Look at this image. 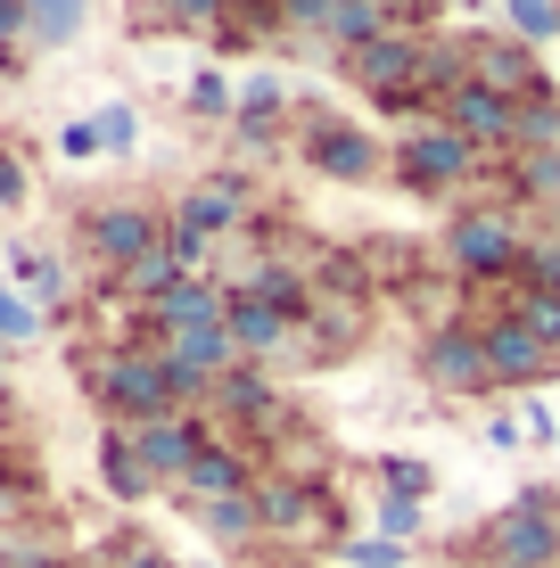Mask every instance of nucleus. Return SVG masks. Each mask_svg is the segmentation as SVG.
I'll return each mask as SVG.
<instances>
[{"label": "nucleus", "mask_w": 560, "mask_h": 568, "mask_svg": "<svg viewBox=\"0 0 560 568\" xmlns=\"http://www.w3.org/2000/svg\"><path fill=\"white\" fill-rule=\"evenodd\" d=\"M388 165H396V182H404V190L437 199V190L478 182V173H487V149H470V141H461V132L446 124V115H420V124L396 141V156H388Z\"/></svg>", "instance_id": "obj_2"}, {"label": "nucleus", "mask_w": 560, "mask_h": 568, "mask_svg": "<svg viewBox=\"0 0 560 568\" xmlns=\"http://www.w3.org/2000/svg\"><path fill=\"white\" fill-rule=\"evenodd\" d=\"M388 26H404L396 0H330V17H322L314 42H322V50H338V58H355V50H371Z\"/></svg>", "instance_id": "obj_17"}, {"label": "nucleus", "mask_w": 560, "mask_h": 568, "mask_svg": "<svg viewBox=\"0 0 560 568\" xmlns=\"http://www.w3.org/2000/svg\"><path fill=\"white\" fill-rule=\"evenodd\" d=\"M413 371H420V387H437V396H487V338H478L470 322H446V329H429L420 338V355H413Z\"/></svg>", "instance_id": "obj_6"}, {"label": "nucleus", "mask_w": 560, "mask_h": 568, "mask_svg": "<svg viewBox=\"0 0 560 568\" xmlns=\"http://www.w3.org/2000/svg\"><path fill=\"white\" fill-rule=\"evenodd\" d=\"M91 0H26V50H67L83 33Z\"/></svg>", "instance_id": "obj_21"}, {"label": "nucleus", "mask_w": 560, "mask_h": 568, "mask_svg": "<svg viewBox=\"0 0 560 568\" xmlns=\"http://www.w3.org/2000/svg\"><path fill=\"white\" fill-rule=\"evenodd\" d=\"M9 67H17V50H9V42H0V74H9Z\"/></svg>", "instance_id": "obj_46"}, {"label": "nucleus", "mask_w": 560, "mask_h": 568, "mask_svg": "<svg viewBox=\"0 0 560 568\" xmlns=\"http://www.w3.org/2000/svg\"><path fill=\"white\" fill-rule=\"evenodd\" d=\"M511 149H560V91L536 83L528 100H519V141Z\"/></svg>", "instance_id": "obj_24"}, {"label": "nucleus", "mask_w": 560, "mask_h": 568, "mask_svg": "<svg viewBox=\"0 0 560 568\" xmlns=\"http://www.w3.org/2000/svg\"><path fill=\"white\" fill-rule=\"evenodd\" d=\"M165 223L198 231V240H231V231L247 223V182H240V173H215V182H198L182 206L165 214Z\"/></svg>", "instance_id": "obj_16"}, {"label": "nucleus", "mask_w": 560, "mask_h": 568, "mask_svg": "<svg viewBox=\"0 0 560 568\" xmlns=\"http://www.w3.org/2000/svg\"><path fill=\"white\" fill-rule=\"evenodd\" d=\"M67 568H83V560H67Z\"/></svg>", "instance_id": "obj_48"}, {"label": "nucleus", "mask_w": 560, "mask_h": 568, "mask_svg": "<svg viewBox=\"0 0 560 568\" xmlns=\"http://www.w3.org/2000/svg\"><path fill=\"white\" fill-rule=\"evenodd\" d=\"M379 536L413 544V536H420V503H413V495H379Z\"/></svg>", "instance_id": "obj_33"}, {"label": "nucleus", "mask_w": 560, "mask_h": 568, "mask_svg": "<svg viewBox=\"0 0 560 568\" xmlns=\"http://www.w3.org/2000/svg\"><path fill=\"white\" fill-rule=\"evenodd\" d=\"M305 165L330 173V182H371L379 173V141L355 132V124H338V115H314V124H305Z\"/></svg>", "instance_id": "obj_12"}, {"label": "nucleus", "mask_w": 560, "mask_h": 568, "mask_svg": "<svg viewBox=\"0 0 560 568\" xmlns=\"http://www.w3.org/2000/svg\"><path fill=\"white\" fill-rule=\"evenodd\" d=\"M83 387L100 396V413H108L115 428H141V420L173 413V387H165L157 346H115V355H100V363L83 371Z\"/></svg>", "instance_id": "obj_1"}, {"label": "nucleus", "mask_w": 560, "mask_h": 568, "mask_svg": "<svg viewBox=\"0 0 560 568\" xmlns=\"http://www.w3.org/2000/svg\"><path fill=\"white\" fill-rule=\"evenodd\" d=\"M346 560H355V568H404V560H413V544H396V536H363V544H346Z\"/></svg>", "instance_id": "obj_34"}, {"label": "nucleus", "mask_w": 560, "mask_h": 568, "mask_svg": "<svg viewBox=\"0 0 560 568\" xmlns=\"http://www.w3.org/2000/svg\"><path fill=\"white\" fill-rule=\"evenodd\" d=\"M470 74L487 91H503V100H528V91L544 83V74H536V50L519 42V33H511V42H487V33H478V42H470Z\"/></svg>", "instance_id": "obj_18"}, {"label": "nucleus", "mask_w": 560, "mask_h": 568, "mask_svg": "<svg viewBox=\"0 0 560 568\" xmlns=\"http://www.w3.org/2000/svg\"><path fill=\"white\" fill-rule=\"evenodd\" d=\"M544 240H560V206H544Z\"/></svg>", "instance_id": "obj_44"}, {"label": "nucleus", "mask_w": 560, "mask_h": 568, "mask_svg": "<svg viewBox=\"0 0 560 568\" xmlns=\"http://www.w3.org/2000/svg\"><path fill=\"white\" fill-rule=\"evenodd\" d=\"M182 495H190V503L256 495V454H247V445H231V437H206V445H198V462L182 469Z\"/></svg>", "instance_id": "obj_14"}, {"label": "nucleus", "mask_w": 560, "mask_h": 568, "mask_svg": "<svg viewBox=\"0 0 560 568\" xmlns=\"http://www.w3.org/2000/svg\"><path fill=\"white\" fill-rule=\"evenodd\" d=\"M0 206H26V165L0 149Z\"/></svg>", "instance_id": "obj_39"}, {"label": "nucleus", "mask_w": 560, "mask_h": 568, "mask_svg": "<svg viewBox=\"0 0 560 568\" xmlns=\"http://www.w3.org/2000/svg\"><path fill=\"white\" fill-rule=\"evenodd\" d=\"M346 74H355V91H371L388 115H404V100H429V91H420V74H429V33H420V26H388L371 50L346 58Z\"/></svg>", "instance_id": "obj_4"}, {"label": "nucleus", "mask_w": 560, "mask_h": 568, "mask_svg": "<svg viewBox=\"0 0 560 568\" xmlns=\"http://www.w3.org/2000/svg\"><path fill=\"white\" fill-rule=\"evenodd\" d=\"M437 115H446V124H454L470 149H487V156H511V141H519V100L487 91L478 74H470V83H461V91H454V100L437 108Z\"/></svg>", "instance_id": "obj_9"}, {"label": "nucleus", "mask_w": 560, "mask_h": 568, "mask_svg": "<svg viewBox=\"0 0 560 568\" xmlns=\"http://www.w3.org/2000/svg\"><path fill=\"white\" fill-rule=\"evenodd\" d=\"M404 9H420V17H429V0H396V17H404Z\"/></svg>", "instance_id": "obj_45"}, {"label": "nucleus", "mask_w": 560, "mask_h": 568, "mask_svg": "<svg viewBox=\"0 0 560 568\" xmlns=\"http://www.w3.org/2000/svg\"><path fill=\"white\" fill-rule=\"evenodd\" d=\"M223 305H231V288L215 281V272H198V281L165 288V297L141 313V346H165V338H182V329H215Z\"/></svg>", "instance_id": "obj_10"}, {"label": "nucleus", "mask_w": 560, "mask_h": 568, "mask_svg": "<svg viewBox=\"0 0 560 568\" xmlns=\"http://www.w3.org/2000/svg\"><path fill=\"white\" fill-rule=\"evenodd\" d=\"M9 33H26V0H0V42Z\"/></svg>", "instance_id": "obj_42"}, {"label": "nucleus", "mask_w": 560, "mask_h": 568, "mask_svg": "<svg viewBox=\"0 0 560 568\" xmlns=\"http://www.w3.org/2000/svg\"><path fill=\"white\" fill-rule=\"evenodd\" d=\"M478 552H487V568H560V495L552 486H528L511 511L487 519Z\"/></svg>", "instance_id": "obj_3"}, {"label": "nucleus", "mask_w": 560, "mask_h": 568, "mask_svg": "<svg viewBox=\"0 0 560 568\" xmlns=\"http://www.w3.org/2000/svg\"><path fill=\"white\" fill-rule=\"evenodd\" d=\"M487 445H503V454H511V445H528V428H519V420H487Z\"/></svg>", "instance_id": "obj_41"}, {"label": "nucleus", "mask_w": 560, "mask_h": 568, "mask_svg": "<svg viewBox=\"0 0 560 568\" xmlns=\"http://www.w3.org/2000/svg\"><path fill=\"white\" fill-rule=\"evenodd\" d=\"M223 329H231V346H240L247 363H264V355H288V346H297V329L305 322H288L281 305H264L256 288H231V305H223Z\"/></svg>", "instance_id": "obj_13"}, {"label": "nucleus", "mask_w": 560, "mask_h": 568, "mask_svg": "<svg viewBox=\"0 0 560 568\" xmlns=\"http://www.w3.org/2000/svg\"><path fill=\"white\" fill-rule=\"evenodd\" d=\"M124 568H182V560H165V552H149V544H141V552H124Z\"/></svg>", "instance_id": "obj_43"}, {"label": "nucleus", "mask_w": 560, "mask_h": 568, "mask_svg": "<svg viewBox=\"0 0 560 568\" xmlns=\"http://www.w3.org/2000/svg\"><path fill=\"white\" fill-rule=\"evenodd\" d=\"M478 338H487V379H495V387H544V379H552V363H560V355H552L544 338H536L528 322H519L511 305L495 313Z\"/></svg>", "instance_id": "obj_8"}, {"label": "nucleus", "mask_w": 560, "mask_h": 568, "mask_svg": "<svg viewBox=\"0 0 560 568\" xmlns=\"http://www.w3.org/2000/svg\"><path fill=\"white\" fill-rule=\"evenodd\" d=\"M198 519H206V536H215V544H256V536H264V511H256V495H223V503H198Z\"/></svg>", "instance_id": "obj_23"}, {"label": "nucleus", "mask_w": 560, "mask_h": 568, "mask_svg": "<svg viewBox=\"0 0 560 568\" xmlns=\"http://www.w3.org/2000/svg\"><path fill=\"white\" fill-rule=\"evenodd\" d=\"M9 272H17V288H26L33 305H58V297H67V272H58V256H42V247H17Z\"/></svg>", "instance_id": "obj_26"}, {"label": "nucleus", "mask_w": 560, "mask_h": 568, "mask_svg": "<svg viewBox=\"0 0 560 568\" xmlns=\"http://www.w3.org/2000/svg\"><path fill=\"white\" fill-rule=\"evenodd\" d=\"M124 437H132V454H141V469H149V478H173V486H182V469L198 462V445L215 437V428H206L198 413H157V420L124 428Z\"/></svg>", "instance_id": "obj_11"}, {"label": "nucleus", "mask_w": 560, "mask_h": 568, "mask_svg": "<svg viewBox=\"0 0 560 568\" xmlns=\"http://www.w3.org/2000/svg\"><path fill=\"white\" fill-rule=\"evenodd\" d=\"M379 486H388V495H413V503H429V462H379Z\"/></svg>", "instance_id": "obj_32"}, {"label": "nucleus", "mask_w": 560, "mask_h": 568, "mask_svg": "<svg viewBox=\"0 0 560 568\" xmlns=\"http://www.w3.org/2000/svg\"><path fill=\"white\" fill-rule=\"evenodd\" d=\"M519 256H528V231H519L503 206H470V214H454V231H446V264L461 272V281H519Z\"/></svg>", "instance_id": "obj_5"}, {"label": "nucleus", "mask_w": 560, "mask_h": 568, "mask_svg": "<svg viewBox=\"0 0 560 568\" xmlns=\"http://www.w3.org/2000/svg\"><path fill=\"white\" fill-rule=\"evenodd\" d=\"M215 413H231V420H273V413H281V404H273V379H264L256 363L223 371V379H215Z\"/></svg>", "instance_id": "obj_20"}, {"label": "nucleus", "mask_w": 560, "mask_h": 568, "mask_svg": "<svg viewBox=\"0 0 560 568\" xmlns=\"http://www.w3.org/2000/svg\"><path fill=\"white\" fill-rule=\"evenodd\" d=\"M511 33H519V42H552V33H560V0H511Z\"/></svg>", "instance_id": "obj_30"}, {"label": "nucleus", "mask_w": 560, "mask_h": 568, "mask_svg": "<svg viewBox=\"0 0 560 568\" xmlns=\"http://www.w3.org/2000/svg\"><path fill=\"white\" fill-rule=\"evenodd\" d=\"M223 9H231V0H157L165 26H206V33L223 26Z\"/></svg>", "instance_id": "obj_35"}, {"label": "nucleus", "mask_w": 560, "mask_h": 568, "mask_svg": "<svg viewBox=\"0 0 560 568\" xmlns=\"http://www.w3.org/2000/svg\"><path fill=\"white\" fill-rule=\"evenodd\" d=\"M108 141H100V124H91V115H74L67 132H58V156H74V165H83V156H100Z\"/></svg>", "instance_id": "obj_38"}, {"label": "nucleus", "mask_w": 560, "mask_h": 568, "mask_svg": "<svg viewBox=\"0 0 560 568\" xmlns=\"http://www.w3.org/2000/svg\"><path fill=\"white\" fill-rule=\"evenodd\" d=\"M42 322H50V313L33 305L26 288H9V281H0V346H9V338H42Z\"/></svg>", "instance_id": "obj_27"}, {"label": "nucleus", "mask_w": 560, "mask_h": 568, "mask_svg": "<svg viewBox=\"0 0 560 568\" xmlns=\"http://www.w3.org/2000/svg\"><path fill=\"white\" fill-rule=\"evenodd\" d=\"M519 288H552V297H560V240H528V256H519Z\"/></svg>", "instance_id": "obj_31"}, {"label": "nucleus", "mask_w": 560, "mask_h": 568, "mask_svg": "<svg viewBox=\"0 0 560 568\" xmlns=\"http://www.w3.org/2000/svg\"><path fill=\"white\" fill-rule=\"evenodd\" d=\"M281 100H288L281 74H256V83L240 91V132H247V141H264V132L281 124Z\"/></svg>", "instance_id": "obj_25"}, {"label": "nucleus", "mask_w": 560, "mask_h": 568, "mask_svg": "<svg viewBox=\"0 0 560 568\" xmlns=\"http://www.w3.org/2000/svg\"><path fill=\"white\" fill-rule=\"evenodd\" d=\"M256 511H264V536H314V527H330V495L305 478H256Z\"/></svg>", "instance_id": "obj_15"}, {"label": "nucleus", "mask_w": 560, "mask_h": 568, "mask_svg": "<svg viewBox=\"0 0 560 568\" xmlns=\"http://www.w3.org/2000/svg\"><path fill=\"white\" fill-rule=\"evenodd\" d=\"M281 33H322V17H330V0H273Z\"/></svg>", "instance_id": "obj_36"}, {"label": "nucleus", "mask_w": 560, "mask_h": 568, "mask_svg": "<svg viewBox=\"0 0 560 568\" xmlns=\"http://www.w3.org/2000/svg\"><path fill=\"white\" fill-rule=\"evenodd\" d=\"M91 124H100V141H108V149H132V141H141V115H132L124 100H115V108H100Z\"/></svg>", "instance_id": "obj_37"}, {"label": "nucleus", "mask_w": 560, "mask_h": 568, "mask_svg": "<svg viewBox=\"0 0 560 568\" xmlns=\"http://www.w3.org/2000/svg\"><path fill=\"white\" fill-rule=\"evenodd\" d=\"M190 115H206V124H215V115H240V91H231L215 67H206V74H190Z\"/></svg>", "instance_id": "obj_29"}, {"label": "nucleus", "mask_w": 560, "mask_h": 568, "mask_svg": "<svg viewBox=\"0 0 560 568\" xmlns=\"http://www.w3.org/2000/svg\"><path fill=\"white\" fill-rule=\"evenodd\" d=\"M503 199L511 206H560V149H511Z\"/></svg>", "instance_id": "obj_19"}, {"label": "nucleus", "mask_w": 560, "mask_h": 568, "mask_svg": "<svg viewBox=\"0 0 560 568\" xmlns=\"http://www.w3.org/2000/svg\"><path fill=\"white\" fill-rule=\"evenodd\" d=\"M100 478H108V495H115V503H141L149 486H157V478L141 469V454H132L124 428H108V437H100Z\"/></svg>", "instance_id": "obj_22"}, {"label": "nucleus", "mask_w": 560, "mask_h": 568, "mask_svg": "<svg viewBox=\"0 0 560 568\" xmlns=\"http://www.w3.org/2000/svg\"><path fill=\"white\" fill-rule=\"evenodd\" d=\"M0 568H67V560H50V552H33V544H26V552H17V544H9V552H0Z\"/></svg>", "instance_id": "obj_40"}, {"label": "nucleus", "mask_w": 560, "mask_h": 568, "mask_svg": "<svg viewBox=\"0 0 560 568\" xmlns=\"http://www.w3.org/2000/svg\"><path fill=\"white\" fill-rule=\"evenodd\" d=\"M446 9H487V0H446Z\"/></svg>", "instance_id": "obj_47"}, {"label": "nucleus", "mask_w": 560, "mask_h": 568, "mask_svg": "<svg viewBox=\"0 0 560 568\" xmlns=\"http://www.w3.org/2000/svg\"><path fill=\"white\" fill-rule=\"evenodd\" d=\"M83 247H91L108 272H124V264H141L149 247H165V214L141 206V199H108V206L83 214Z\"/></svg>", "instance_id": "obj_7"}, {"label": "nucleus", "mask_w": 560, "mask_h": 568, "mask_svg": "<svg viewBox=\"0 0 560 568\" xmlns=\"http://www.w3.org/2000/svg\"><path fill=\"white\" fill-rule=\"evenodd\" d=\"M511 313H519V322H528L536 338H544L552 355H560V297H552V288H519V297H511Z\"/></svg>", "instance_id": "obj_28"}]
</instances>
